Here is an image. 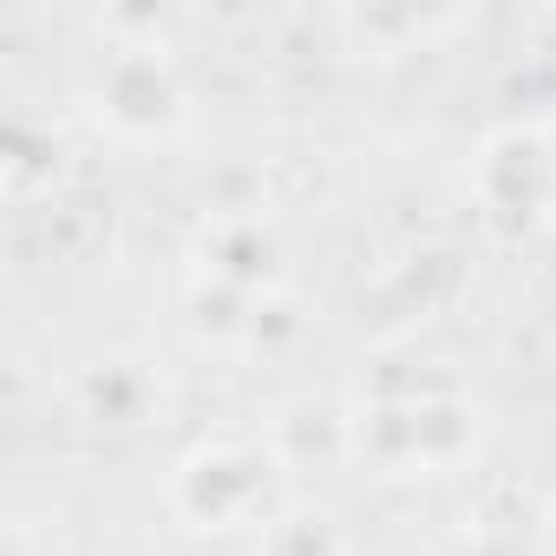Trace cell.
Listing matches in <instances>:
<instances>
[{
    "label": "cell",
    "mask_w": 556,
    "mask_h": 556,
    "mask_svg": "<svg viewBox=\"0 0 556 556\" xmlns=\"http://www.w3.org/2000/svg\"><path fill=\"white\" fill-rule=\"evenodd\" d=\"M478 197L504 223H530L556 210V151L543 131H504L478 157Z\"/></svg>",
    "instance_id": "obj_2"
},
{
    "label": "cell",
    "mask_w": 556,
    "mask_h": 556,
    "mask_svg": "<svg viewBox=\"0 0 556 556\" xmlns=\"http://www.w3.org/2000/svg\"><path fill=\"white\" fill-rule=\"evenodd\" d=\"M549 556H556V510H549Z\"/></svg>",
    "instance_id": "obj_8"
},
{
    "label": "cell",
    "mask_w": 556,
    "mask_h": 556,
    "mask_svg": "<svg viewBox=\"0 0 556 556\" xmlns=\"http://www.w3.org/2000/svg\"><path fill=\"white\" fill-rule=\"evenodd\" d=\"M471 445V413L452 393H426L419 400V465H445Z\"/></svg>",
    "instance_id": "obj_6"
},
{
    "label": "cell",
    "mask_w": 556,
    "mask_h": 556,
    "mask_svg": "<svg viewBox=\"0 0 556 556\" xmlns=\"http://www.w3.org/2000/svg\"><path fill=\"white\" fill-rule=\"evenodd\" d=\"M249 321H255V295L249 289H236V282H197V295H190V328L203 334V341H236V334H249Z\"/></svg>",
    "instance_id": "obj_5"
},
{
    "label": "cell",
    "mask_w": 556,
    "mask_h": 556,
    "mask_svg": "<svg viewBox=\"0 0 556 556\" xmlns=\"http://www.w3.org/2000/svg\"><path fill=\"white\" fill-rule=\"evenodd\" d=\"M268 268H275V242L262 223H223L216 242H210V275L216 282H236V289H262L268 282Z\"/></svg>",
    "instance_id": "obj_4"
},
{
    "label": "cell",
    "mask_w": 556,
    "mask_h": 556,
    "mask_svg": "<svg viewBox=\"0 0 556 556\" xmlns=\"http://www.w3.org/2000/svg\"><path fill=\"white\" fill-rule=\"evenodd\" d=\"M262 497H268V465L242 445H203L177 471V510L197 530H229V523L255 517Z\"/></svg>",
    "instance_id": "obj_1"
},
{
    "label": "cell",
    "mask_w": 556,
    "mask_h": 556,
    "mask_svg": "<svg viewBox=\"0 0 556 556\" xmlns=\"http://www.w3.org/2000/svg\"><path fill=\"white\" fill-rule=\"evenodd\" d=\"M543 138H549V151H556V125H549V131H543Z\"/></svg>",
    "instance_id": "obj_9"
},
{
    "label": "cell",
    "mask_w": 556,
    "mask_h": 556,
    "mask_svg": "<svg viewBox=\"0 0 556 556\" xmlns=\"http://www.w3.org/2000/svg\"><path fill=\"white\" fill-rule=\"evenodd\" d=\"M282 445H289V458H341L348 452V419H334L328 406H302V413H289V426H282Z\"/></svg>",
    "instance_id": "obj_7"
},
{
    "label": "cell",
    "mask_w": 556,
    "mask_h": 556,
    "mask_svg": "<svg viewBox=\"0 0 556 556\" xmlns=\"http://www.w3.org/2000/svg\"><path fill=\"white\" fill-rule=\"evenodd\" d=\"M99 112L125 131V138H157L177 125L184 112V92L170 79V66L157 53H118L99 79Z\"/></svg>",
    "instance_id": "obj_3"
}]
</instances>
